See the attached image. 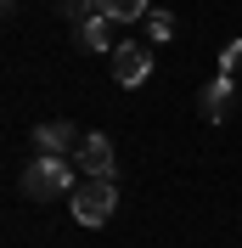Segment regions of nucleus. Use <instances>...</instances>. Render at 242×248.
<instances>
[{"instance_id":"obj_2","label":"nucleus","mask_w":242,"mask_h":248,"mask_svg":"<svg viewBox=\"0 0 242 248\" xmlns=\"http://www.w3.org/2000/svg\"><path fill=\"white\" fill-rule=\"evenodd\" d=\"M113 209H119L113 181H85V186L74 192V220H79V226H107Z\"/></svg>"},{"instance_id":"obj_11","label":"nucleus","mask_w":242,"mask_h":248,"mask_svg":"<svg viewBox=\"0 0 242 248\" xmlns=\"http://www.w3.org/2000/svg\"><path fill=\"white\" fill-rule=\"evenodd\" d=\"M242 68V40H231L226 51H220V74H237Z\"/></svg>"},{"instance_id":"obj_7","label":"nucleus","mask_w":242,"mask_h":248,"mask_svg":"<svg viewBox=\"0 0 242 248\" xmlns=\"http://www.w3.org/2000/svg\"><path fill=\"white\" fill-rule=\"evenodd\" d=\"M119 29L124 23H113V17H91V23H79V46L85 51H119Z\"/></svg>"},{"instance_id":"obj_4","label":"nucleus","mask_w":242,"mask_h":248,"mask_svg":"<svg viewBox=\"0 0 242 248\" xmlns=\"http://www.w3.org/2000/svg\"><path fill=\"white\" fill-rule=\"evenodd\" d=\"M147 74H152V51L147 46H119V51H113V79H119L124 91L147 85Z\"/></svg>"},{"instance_id":"obj_10","label":"nucleus","mask_w":242,"mask_h":248,"mask_svg":"<svg viewBox=\"0 0 242 248\" xmlns=\"http://www.w3.org/2000/svg\"><path fill=\"white\" fill-rule=\"evenodd\" d=\"M147 34L152 40H169V34H175V17L169 12H147Z\"/></svg>"},{"instance_id":"obj_9","label":"nucleus","mask_w":242,"mask_h":248,"mask_svg":"<svg viewBox=\"0 0 242 248\" xmlns=\"http://www.w3.org/2000/svg\"><path fill=\"white\" fill-rule=\"evenodd\" d=\"M62 17H74V23H91V17H102V0H57Z\"/></svg>"},{"instance_id":"obj_6","label":"nucleus","mask_w":242,"mask_h":248,"mask_svg":"<svg viewBox=\"0 0 242 248\" xmlns=\"http://www.w3.org/2000/svg\"><path fill=\"white\" fill-rule=\"evenodd\" d=\"M197 102H203V119L220 124V119L231 113V102H237V85H231V74H214L209 85H203V96H197Z\"/></svg>"},{"instance_id":"obj_5","label":"nucleus","mask_w":242,"mask_h":248,"mask_svg":"<svg viewBox=\"0 0 242 248\" xmlns=\"http://www.w3.org/2000/svg\"><path fill=\"white\" fill-rule=\"evenodd\" d=\"M79 170L91 181H113V141L107 136H85L79 141Z\"/></svg>"},{"instance_id":"obj_8","label":"nucleus","mask_w":242,"mask_h":248,"mask_svg":"<svg viewBox=\"0 0 242 248\" xmlns=\"http://www.w3.org/2000/svg\"><path fill=\"white\" fill-rule=\"evenodd\" d=\"M102 12L130 29V23H147V0H102Z\"/></svg>"},{"instance_id":"obj_3","label":"nucleus","mask_w":242,"mask_h":248,"mask_svg":"<svg viewBox=\"0 0 242 248\" xmlns=\"http://www.w3.org/2000/svg\"><path fill=\"white\" fill-rule=\"evenodd\" d=\"M34 153H40V158H68V153H79V130H74L68 119L34 124Z\"/></svg>"},{"instance_id":"obj_1","label":"nucleus","mask_w":242,"mask_h":248,"mask_svg":"<svg viewBox=\"0 0 242 248\" xmlns=\"http://www.w3.org/2000/svg\"><path fill=\"white\" fill-rule=\"evenodd\" d=\"M23 192H29L34 203L68 198V192H74V164H68V158H34L29 175H23Z\"/></svg>"}]
</instances>
